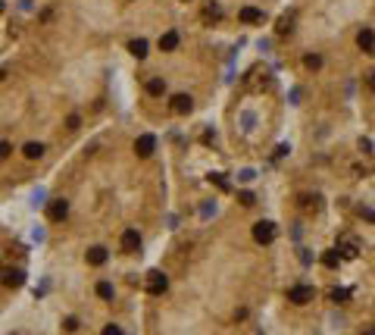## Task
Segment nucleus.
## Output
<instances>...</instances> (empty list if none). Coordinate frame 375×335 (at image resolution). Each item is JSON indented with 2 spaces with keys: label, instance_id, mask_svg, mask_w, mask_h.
Returning <instances> with one entry per match:
<instances>
[{
  "label": "nucleus",
  "instance_id": "nucleus-1",
  "mask_svg": "<svg viewBox=\"0 0 375 335\" xmlns=\"http://www.w3.org/2000/svg\"><path fill=\"white\" fill-rule=\"evenodd\" d=\"M313 285H304V282H297V285H291L288 288V301L291 304H297V307H304V304H310L313 301Z\"/></svg>",
  "mask_w": 375,
  "mask_h": 335
},
{
  "label": "nucleus",
  "instance_id": "nucleus-2",
  "mask_svg": "<svg viewBox=\"0 0 375 335\" xmlns=\"http://www.w3.org/2000/svg\"><path fill=\"white\" fill-rule=\"evenodd\" d=\"M253 241H259V244H272V241H275V222L259 219L256 226H253Z\"/></svg>",
  "mask_w": 375,
  "mask_h": 335
},
{
  "label": "nucleus",
  "instance_id": "nucleus-3",
  "mask_svg": "<svg viewBox=\"0 0 375 335\" xmlns=\"http://www.w3.org/2000/svg\"><path fill=\"white\" fill-rule=\"evenodd\" d=\"M47 216H50V222H63V219L69 216V201L53 198V201L47 204Z\"/></svg>",
  "mask_w": 375,
  "mask_h": 335
},
{
  "label": "nucleus",
  "instance_id": "nucleus-4",
  "mask_svg": "<svg viewBox=\"0 0 375 335\" xmlns=\"http://www.w3.org/2000/svg\"><path fill=\"white\" fill-rule=\"evenodd\" d=\"M169 110H172L175 116H188V113L194 110V100L188 97V94H175V97L169 100Z\"/></svg>",
  "mask_w": 375,
  "mask_h": 335
},
{
  "label": "nucleus",
  "instance_id": "nucleus-5",
  "mask_svg": "<svg viewBox=\"0 0 375 335\" xmlns=\"http://www.w3.org/2000/svg\"><path fill=\"white\" fill-rule=\"evenodd\" d=\"M154 151H157V138H154V135H141V138L135 141V154H138L141 160H147Z\"/></svg>",
  "mask_w": 375,
  "mask_h": 335
},
{
  "label": "nucleus",
  "instance_id": "nucleus-6",
  "mask_svg": "<svg viewBox=\"0 0 375 335\" xmlns=\"http://www.w3.org/2000/svg\"><path fill=\"white\" fill-rule=\"evenodd\" d=\"M169 288V279L160 273V270H154V273H147V291L150 294H163Z\"/></svg>",
  "mask_w": 375,
  "mask_h": 335
},
{
  "label": "nucleus",
  "instance_id": "nucleus-7",
  "mask_svg": "<svg viewBox=\"0 0 375 335\" xmlns=\"http://www.w3.org/2000/svg\"><path fill=\"white\" fill-rule=\"evenodd\" d=\"M357 47H360L363 54L375 57V31H372V28H363V31L357 34Z\"/></svg>",
  "mask_w": 375,
  "mask_h": 335
},
{
  "label": "nucleus",
  "instance_id": "nucleus-8",
  "mask_svg": "<svg viewBox=\"0 0 375 335\" xmlns=\"http://www.w3.org/2000/svg\"><path fill=\"white\" fill-rule=\"evenodd\" d=\"M138 248H141L138 229H125V232H122V254H138Z\"/></svg>",
  "mask_w": 375,
  "mask_h": 335
},
{
  "label": "nucleus",
  "instance_id": "nucleus-9",
  "mask_svg": "<svg viewBox=\"0 0 375 335\" xmlns=\"http://www.w3.org/2000/svg\"><path fill=\"white\" fill-rule=\"evenodd\" d=\"M238 19H241V22H247V25H256V22L266 19V13L256 10V7H241V10H238Z\"/></svg>",
  "mask_w": 375,
  "mask_h": 335
},
{
  "label": "nucleus",
  "instance_id": "nucleus-10",
  "mask_svg": "<svg viewBox=\"0 0 375 335\" xmlns=\"http://www.w3.org/2000/svg\"><path fill=\"white\" fill-rule=\"evenodd\" d=\"M22 157H25V160H41V157H44V144H41V141H28V144L22 147Z\"/></svg>",
  "mask_w": 375,
  "mask_h": 335
},
{
  "label": "nucleus",
  "instance_id": "nucleus-11",
  "mask_svg": "<svg viewBox=\"0 0 375 335\" xmlns=\"http://www.w3.org/2000/svg\"><path fill=\"white\" fill-rule=\"evenodd\" d=\"M25 282V273L22 270H4V285L7 288H19Z\"/></svg>",
  "mask_w": 375,
  "mask_h": 335
},
{
  "label": "nucleus",
  "instance_id": "nucleus-12",
  "mask_svg": "<svg viewBox=\"0 0 375 335\" xmlns=\"http://www.w3.org/2000/svg\"><path fill=\"white\" fill-rule=\"evenodd\" d=\"M175 47H178V31H163V34H160V50L169 54V50H175Z\"/></svg>",
  "mask_w": 375,
  "mask_h": 335
},
{
  "label": "nucleus",
  "instance_id": "nucleus-13",
  "mask_svg": "<svg viewBox=\"0 0 375 335\" xmlns=\"http://www.w3.org/2000/svg\"><path fill=\"white\" fill-rule=\"evenodd\" d=\"M144 91H147L150 97H163V94H166V82H163V79H150V82L144 85Z\"/></svg>",
  "mask_w": 375,
  "mask_h": 335
},
{
  "label": "nucleus",
  "instance_id": "nucleus-14",
  "mask_svg": "<svg viewBox=\"0 0 375 335\" xmlns=\"http://www.w3.org/2000/svg\"><path fill=\"white\" fill-rule=\"evenodd\" d=\"M88 263H91V267H103V263H106V248H100V244L91 248V251H88Z\"/></svg>",
  "mask_w": 375,
  "mask_h": 335
},
{
  "label": "nucleus",
  "instance_id": "nucleus-15",
  "mask_svg": "<svg viewBox=\"0 0 375 335\" xmlns=\"http://www.w3.org/2000/svg\"><path fill=\"white\" fill-rule=\"evenodd\" d=\"M128 54H132V57H138V60H144V57H147V41H144V38L128 41Z\"/></svg>",
  "mask_w": 375,
  "mask_h": 335
},
{
  "label": "nucleus",
  "instance_id": "nucleus-16",
  "mask_svg": "<svg viewBox=\"0 0 375 335\" xmlns=\"http://www.w3.org/2000/svg\"><path fill=\"white\" fill-rule=\"evenodd\" d=\"M203 19H207V22H219V19H222V7H219V4H207V7H203Z\"/></svg>",
  "mask_w": 375,
  "mask_h": 335
},
{
  "label": "nucleus",
  "instance_id": "nucleus-17",
  "mask_svg": "<svg viewBox=\"0 0 375 335\" xmlns=\"http://www.w3.org/2000/svg\"><path fill=\"white\" fill-rule=\"evenodd\" d=\"M322 263H325L328 270H334L338 263H341V254H338V248H331V251H325V254H322Z\"/></svg>",
  "mask_w": 375,
  "mask_h": 335
},
{
  "label": "nucleus",
  "instance_id": "nucleus-18",
  "mask_svg": "<svg viewBox=\"0 0 375 335\" xmlns=\"http://www.w3.org/2000/svg\"><path fill=\"white\" fill-rule=\"evenodd\" d=\"M338 254H341V260H350V257H357V244H353V241L338 244Z\"/></svg>",
  "mask_w": 375,
  "mask_h": 335
},
{
  "label": "nucleus",
  "instance_id": "nucleus-19",
  "mask_svg": "<svg viewBox=\"0 0 375 335\" xmlns=\"http://www.w3.org/2000/svg\"><path fill=\"white\" fill-rule=\"evenodd\" d=\"M210 182L216 185V188H219V191H229V188H232V185H229V179H225L222 172H213V175H210Z\"/></svg>",
  "mask_w": 375,
  "mask_h": 335
},
{
  "label": "nucleus",
  "instance_id": "nucleus-20",
  "mask_svg": "<svg viewBox=\"0 0 375 335\" xmlns=\"http://www.w3.org/2000/svg\"><path fill=\"white\" fill-rule=\"evenodd\" d=\"M300 207H304V210H307V213H310V210H313V213H316V210H319V207H322V204H319V198H310V195H304V198H300Z\"/></svg>",
  "mask_w": 375,
  "mask_h": 335
},
{
  "label": "nucleus",
  "instance_id": "nucleus-21",
  "mask_svg": "<svg viewBox=\"0 0 375 335\" xmlns=\"http://www.w3.org/2000/svg\"><path fill=\"white\" fill-rule=\"evenodd\" d=\"M304 66H307L310 72H316V69L322 66V57H319V54H307V57H304Z\"/></svg>",
  "mask_w": 375,
  "mask_h": 335
},
{
  "label": "nucleus",
  "instance_id": "nucleus-22",
  "mask_svg": "<svg viewBox=\"0 0 375 335\" xmlns=\"http://www.w3.org/2000/svg\"><path fill=\"white\" fill-rule=\"evenodd\" d=\"M294 28V16H282V22H278V34H288Z\"/></svg>",
  "mask_w": 375,
  "mask_h": 335
},
{
  "label": "nucleus",
  "instance_id": "nucleus-23",
  "mask_svg": "<svg viewBox=\"0 0 375 335\" xmlns=\"http://www.w3.org/2000/svg\"><path fill=\"white\" fill-rule=\"evenodd\" d=\"M347 297H350V291H347V288H334V291H331V301H338V304H344Z\"/></svg>",
  "mask_w": 375,
  "mask_h": 335
},
{
  "label": "nucleus",
  "instance_id": "nucleus-24",
  "mask_svg": "<svg viewBox=\"0 0 375 335\" xmlns=\"http://www.w3.org/2000/svg\"><path fill=\"white\" fill-rule=\"evenodd\" d=\"M97 294L103 297V301H109V297H113V285H109V282H100V285H97Z\"/></svg>",
  "mask_w": 375,
  "mask_h": 335
},
{
  "label": "nucleus",
  "instance_id": "nucleus-25",
  "mask_svg": "<svg viewBox=\"0 0 375 335\" xmlns=\"http://www.w3.org/2000/svg\"><path fill=\"white\" fill-rule=\"evenodd\" d=\"M10 154H13V144L10 141H0V160H7Z\"/></svg>",
  "mask_w": 375,
  "mask_h": 335
},
{
  "label": "nucleus",
  "instance_id": "nucleus-26",
  "mask_svg": "<svg viewBox=\"0 0 375 335\" xmlns=\"http://www.w3.org/2000/svg\"><path fill=\"white\" fill-rule=\"evenodd\" d=\"M100 335H122V329L116 326V323H109V326H103V332Z\"/></svg>",
  "mask_w": 375,
  "mask_h": 335
},
{
  "label": "nucleus",
  "instance_id": "nucleus-27",
  "mask_svg": "<svg viewBox=\"0 0 375 335\" xmlns=\"http://www.w3.org/2000/svg\"><path fill=\"white\" fill-rule=\"evenodd\" d=\"M63 329H66V332H75V329H79V320H75V316H69V320L63 323Z\"/></svg>",
  "mask_w": 375,
  "mask_h": 335
},
{
  "label": "nucleus",
  "instance_id": "nucleus-28",
  "mask_svg": "<svg viewBox=\"0 0 375 335\" xmlns=\"http://www.w3.org/2000/svg\"><path fill=\"white\" fill-rule=\"evenodd\" d=\"M238 201H241L244 207H250V204H253V195H250V191H241V195H238Z\"/></svg>",
  "mask_w": 375,
  "mask_h": 335
},
{
  "label": "nucleus",
  "instance_id": "nucleus-29",
  "mask_svg": "<svg viewBox=\"0 0 375 335\" xmlns=\"http://www.w3.org/2000/svg\"><path fill=\"white\" fill-rule=\"evenodd\" d=\"M66 126H69V129H79V126H82V119H79V116H75V113H72V116L66 119Z\"/></svg>",
  "mask_w": 375,
  "mask_h": 335
},
{
  "label": "nucleus",
  "instance_id": "nucleus-30",
  "mask_svg": "<svg viewBox=\"0 0 375 335\" xmlns=\"http://www.w3.org/2000/svg\"><path fill=\"white\" fill-rule=\"evenodd\" d=\"M366 88L375 94V72H369V76H366Z\"/></svg>",
  "mask_w": 375,
  "mask_h": 335
},
{
  "label": "nucleus",
  "instance_id": "nucleus-31",
  "mask_svg": "<svg viewBox=\"0 0 375 335\" xmlns=\"http://www.w3.org/2000/svg\"><path fill=\"white\" fill-rule=\"evenodd\" d=\"M360 216H363V219H369V222H375V213H372L369 207H363V210H360Z\"/></svg>",
  "mask_w": 375,
  "mask_h": 335
},
{
  "label": "nucleus",
  "instance_id": "nucleus-32",
  "mask_svg": "<svg viewBox=\"0 0 375 335\" xmlns=\"http://www.w3.org/2000/svg\"><path fill=\"white\" fill-rule=\"evenodd\" d=\"M360 335H375V326H366V329H363Z\"/></svg>",
  "mask_w": 375,
  "mask_h": 335
},
{
  "label": "nucleus",
  "instance_id": "nucleus-33",
  "mask_svg": "<svg viewBox=\"0 0 375 335\" xmlns=\"http://www.w3.org/2000/svg\"><path fill=\"white\" fill-rule=\"evenodd\" d=\"M4 76H7V72H4V69H0V82H4Z\"/></svg>",
  "mask_w": 375,
  "mask_h": 335
},
{
  "label": "nucleus",
  "instance_id": "nucleus-34",
  "mask_svg": "<svg viewBox=\"0 0 375 335\" xmlns=\"http://www.w3.org/2000/svg\"><path fill=\"white\" fill-rule=\"evenodd\" d=\"M0 13H4V0H0Z\"/></svg>",
  "mask_w": 375,
  "mask_h": 335
}]
</instances>
